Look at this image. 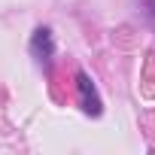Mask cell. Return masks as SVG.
Instances as JSON below:
<instances>
[{
  "instance_id": "obj_2",
  "label": "cell",
  "mask_w": 155,
  "mask_h": 155,
  "mask_svg": "<svg viewBox=\"0 0 155 155\" xmlns=\"http://www.w3.org/2000/svg\"><path fill=\"white\" fill-rule=\"evenodd\" d=\"M31 52H34V58H37L40 64H46V61L52 58V52H55V43H52V31H49V28H37V31H34Z\"/></svg>"
},
{
  "instance_id": "obj_1",
  "label": "cell",
  "mask_w": 155,
  "mask_h": 155,
  "mask_svg": "<svg viewBox=\"0 0 155 155\" xmlns=\"http://www.w3.org/2000/svg\"><path fill=\"white\" fill-rule=\"evenodd\" d=\"M76 82H79V101H82V110H85L88 116H101L104 104H101V97H97V88H94L91 79H88V73H79V76H76Z\"/></svg>"
}]
</instances>
